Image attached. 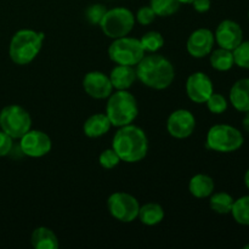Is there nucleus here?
I'll return each instance as SVG.
<instances>
[{
  "label": "nucleus",
  "instance_id": "nucleus-13",
  "mask_svg": "<svg viewBox=\"0 0 249 249\" xmlns=\"http://www.w3.org/2000/svg\"><path fill=\"white\" fill-rule=\"evenodd\" d=\"M83 88L90 97L96 100L108 99L113 91L109 77L100 71L88 72L83 78Z\"/></svg>",
  "mask_w": 249,
  "mask_h": 249
},
{
  "label": "nucleus",
  "instance_id": "nucleus-28",
  "mask_svg": "<svg viewBox=\"0 0 249 249\" xmlns=\"http://www.w3.org/2000/svg\"><path fill=\"white\" fill-rule=\"evenodd\" d=\"M206 105L209 111L214 114H221L228 109V100L225 99V96H223L221 94H215V92L209 96V99L206 101Z\"/></svg>",
  "mask_w": 249,
  "mask_h": 249
},
{
  "label": "nucleus",
  "instance_id": "nucleus-15",
  "mask_svg": "<svg viewBox=\"0 0 249 249\" xmlns=\"http://www.w3.org/2000/svg\"><path fill=\"white\" fill-rule=\"evenodd\" d=\"M215 43L214 33L208 28H198L190 34L186 43L187 53L195 58H202L212 53Z\"/></svg>",
  "mask_w": 249,
  "mask_h": 249
},
{
  "label": "nucleus",
  "instance_id": "nucleus-14",
  "mask_svg": "<svg viewBox=\"0 0 249 249\" xmlns=\"http://www.w3.org/2000/svg\"><path fill=\"white\" fill-rule=\"evenodd\" d=\"M214 38L220 48L232 51L243 41V31L237 22L224 19L216 27Z\"/></svg>",
  "mask_w": 249,
  "mask_h": 249
},
{
  "label": "nucleus",
  "instance_id": "nucleus-4",
  "mask_svg": "<svg viewBox=\"0 0 249 249\" xmlns=\"http://www.w3.org/2000/svg\"><path fill=\"white\" fill-rule=\"evenodd\" d=\"M139 114V106L135 96L128 90H117L108 96L106 105V116L112 126H121L131 124Z\"/></svg>",
  "mask_w": 249,
  "mask_h": 249
},
{
  "label": "nucleus",
  "instance_id": "nucleus-19",
  "mask_svg": "<svg viewBox=\"0 0 249 249\" xmlns=\"http://www.w3.org/2000/svg\"><path fill=\"white\" fill-rule=\"evenodd\" d=\"M31 242L36 249H58L60 247L56 233L46 226H39L32 232Z\"/></svg>",
  "mask_w": 249,
  "mask_h": 249
},
{
  "label": "nucleus",
  "instance_id": "nucleus-5",
  "mask_svg": "<svg viewBox=\"0 0 249 249\" xmlns=\"http://www.w3.org/2000/svg\"><path fill=\"white\" fill-rule=\"evenodd\" d=\"M245 142L243 134L229 124H216L207 133L206 145L209 150L221 153L235 152Z\"/></svg>",
  "mask_w": 249,
  "mask_h": 249
},
{
  "label": "nucleus",
  "instance_id": "nucleus-18",
  "mask_svg": "<svg viewBox=\"0 0 249 249\" xmlns=\"http://www.w3.org/2000/svg\"><path fill=\"white\" fill-rule=\"evenodd\" d=\"M230 102L237 111L249 112V78L237 80L230 90Z\"/></svg>",
  "mask_w": 249,
  "mask_h": 249
},
{
  "label": "nucleus",
  "instance_id": "nucleus-35",
  "mask_svg": "<svg viewBox=\"0 0 249 249\" xmlns=\"http://www.w3.org/2000/svg\"><path fill=\"white\" fill-rule=\"evenodd\" d=\"M245 184H246V186H247V189L249 190V169L246 172V174H245Z\"/></svg>",
  "mask_w": 249,
  "mask_h": 249
},
{
  "label": "nucleus",
  "instance_id": "nucleus-17",
  "mask_svg": "<svg viewBox=\"0 0 249 249\" xmlns=\"http://www.w3.org/2000/svg\"><path fill=\"white\" fill-rule=\"evenodd\" d=\"M111 126L112 124L106 113H95L85 121L83 133L90 139H97L108 133Z\"/></svg>",
  "mask_w": 249,
  "mask_h": 249
},
{
  "label": "nucleus",
  "instance_id": "nucleus-24",
  "mask_svg": "<svg viewBox=\"0 0 249 249\" xmlns=\"http://www.w3.org/2000/svg\"><path fill=\"white\" fill-rule=\"evenodd\" d=\"M150 6L158 17H169L179 11V0H150Z\"/></svg>",
  "mask_w": 249,
  "mask_h": 249
},
{
  "label": "nucleus",
  "instance_id": "nucleus-7",
  "mask_svg": "<svg viewBox=\"0 0 249 249\" xmlns=\"http://www.w3.org/2000/svg\"><path fill=\"white\" fill-rule=\"evenodd\" d=\"M140 39L131 36H122L113 39L108 48V57L116 65H124L135 67L145 56Z\"/></svg>",
  "mask_w": 249,
  "mask_h": 249
},
{
  "label": "nucleus",
  "instance_id": "nucleus-25",
  "mask_svg": "<svg viewBox=\"0 0 249 249\" xmlns=\"http://www.w3.org/2000/svg\"><path fill=\"white\" fill-rule=\"evenodd\" d=\"M231 214L236 223L240 225L249 226V195L240 197L233 202Z\"/></svg>",
  "mask_w": 249,
  "mask_h": 249
},
{
  "label": "nucleus",
  "instance_id": "nucleus-31",
  "mask_svg": "<svg viewBox=\"0 0 249 249\" xmlns=\"http://www.w3.org/2000/svg\"><path fill=\"white\" fill-rule=\"evenodd\" d=\"M156 14L152 10V7L148 5V6H142L138 10L135 15V19L142 26H148V24L152 23L156 19Z\"/></svg>",
  "mask_w": 249,
  "mask_h": 249
},
{
  "label": "nucleus",
  "instance_id": "nucleus-3",
  "mask_svg": "<svg viewBox=\"0 0 249 249\" xmlns=\"http://www.w3.org/2000/svg\"><path fill=\"white\" fill-rule=\"evenodd\" d=\"M45 36L33 29H19L12 36L9 46L10 58L18 66L31 63L39 55Z\"/></svg>",
  "mask_w": 249,
  "mask_h": 249
},
{
  "label": "nucleus",
  "instance_id": "nucleus-8",
  "mask_svg": "<svg viewBox=\"0 0 249 249\" xmlns=\"http://www.w3.org/2000/svg\"><path fill=\"white\" fill-rule=\"evenodd\" d=\"M0 129L12 139H21L32 129L31 114L18 105H9L0 111Z\"/></svg>",
  "mask_w": 249,
  "mask_h": 249
},
{
  "label": "nucleus",
  "instance_id": "nucleus-37",
  "mask_svg": "<svg viewBox=\"0 0 249 249\" xmlns=\"http://www.w3.org/2000/svg\"><path fill=\"white\" fill-rule=\"evenodd\" d=\"M243 248H245V249H249V243H248V245H246Z\"/></svg>",
  "mask_w": 249,
  "mask_h": 249
},
{
  "label": "nucleus",
  "instance_id": "nucleus-38",
  "mask_svg": "<svg viewBox=\"0 0 249 249\" xmlns=\"http://www.w3.org/2000/svg\"><path fill=\"white\" fill-rule=\"evenodd\" d=\"M248 18H249V11H248Z\"/></svg>",
  "mask_w": 249,
  "mask_h": 249
},
{
  "label": "nucleus",
  "instance_id": "nucleus-22",
  "mask_svg": "<svg viewBox=\"0 0 249 249\" xmlns=\"http://www.w3.org/2000/svg\"><path fill=\"white\" fill-rule=\"evenodd\" d=\"M211 65L212 67L219 72H226L230 71L235 66V60H233V53L228 49L219 48L216 50L212 51L211 53Z\"/></svg>",
  "mask_w": 249,
  "mask_h": 249
},
{
  "label": "nucleus",
  "instance_id": "nucleus-26",
  "mask_svg": "<svg viewBox=\"0 0 249 249\" xmlns=\"http://www.w3.org/2000/svg\"><path fill=\"white\" fill-rule=\"evenodd\" d=\"M140 43L145 53H157L164 45V38L160 32L150 31L140 38Z\"/></svg>",
  "mask_w": 249,
  "mask_h": 249
},
{
  "label": "nucleus",
  "instance_id": "nucleus-27",
  "mask_svg": "<svg viewBox=\"0 0 249 249\" xmlns=\"http://www.w3.org/2000/svg\"><path fill=\"white\" fill-rule=\"evenodd\" d=\"M235 65L245 70H249V40L242 41L235 50H232Z\"/></svg>",
  "mask_w": 249,
  "mask_h": 249
},
{
  "label": "nucleus",
  "instance_id": "nucleus-6",
  "mask_svg": "<svg viewBox=\"0 0 249 249\" xmlns=\"http://www.w3.org/2000/svg\"><path fill=\"white\" fill-rule=\"evenodd\" d=\"M135 16L129 9L123 6L107 10L100 22V28L106 36L111 39L125 36L135 26Z\"/></svg>",
  "mask_w": 249,
  "mask_h": 249
},
{
  "label": "nucleus",
  "instance_id": "nucleus-20",
  "mask_svg": "<svg viewBox=\"0 0 249 249\" xmlns=\"http://www.w3.org/2000/svg\"><path fill=\"white\" fill-rule=\"evenodd\" d=\"M214 180L207 174H196L190 179L189 191L196 198H207L214 192Z\"/></svg>",
  "mask_w": 249,
  "mask_h": 249
},
{
  "label": "nucleus",
  "instance_id": "nucleus-30",
  "mask_svg": "<svg viewBox=\"0 0 249 249\" xmlns=\"http://www.w3.org/2000/svg\"><path fill=\"white\" fill-rule=\"evenodd\" d=\"M107 9L105 5L102 4H92L85 10V17H87L88 22L92 26H99L100 22H101L102 17L106 14Z\"/></svg>",
  "mask_w": 249,
  "mask_h": 249
},
{
  "label": "nucleus",
  "instance_id": "nucleus-32",
  "mask_svg": "<svg viewBox=\"0 0 249 249\" xmlns=\"http://www.w3.org/2000/svg\"><path fill=\"white\" fill-rule=\"evenodd\" d=\"M14 139L2 130H0V157H5L11 152L12 147H14Z\"/></svg>",
  "mask_w": 249,
  "mask_h": 249
},
{
  "label": "nucleus",
  "instance_id": "nucleus-34",
  "mask_svg": "<svg viewBox=\"0 0 249 249\" xmlns=\"http://www.w3.org/2000/svg\"><path fill=\"white\" fill-rule=\"evenodd\" d=\"M242 124H243V128H245V130L249 134V112H246V116L243 117Z\"/></svg>",
  "mask_w": 249,
  "mask_h": 249
},
{
  "label": "nucleus",
  "instance_id": "nucleus-16",
  "mask_svg": "<svg viewBox=\"0 0 249 249\" xmlns=\"http://www.w3.org/2000/svg\"><path fill=\"white\" fill-rule=\"evenodd\" d=\"M108 77L113 89L117 90H128L129 88L133 87L135 80L138 79L136 78L135 67L124 65H117L111 71Z\"/></svg>",
  "mask_w": 249,
  "mask_h": 249
},
{
  "label": "nucleus",
  "instance_id": "nucleus-2",
  "mask_svg": "<svg viewBox=\"0 0 249 249\" xmlns=\"http://www.w3.org/2000/svg\"><path fill=\"white\" fill-rule=\"evenodd\" d=\"M112 148L119 156L122 162L138 163L148 152V139L140 126L133 123L121 126L113 136Z\"/></svg>",
  "mask_w": 249,
  "mask_h": 249
},
{
  "label": "nucleus",
  "instance_id": "nucleus-23",
  "mask_svg": "<svg viewBox=\"0 0 249 249\" xmlns=\"http://www.w3.org/2000/svg\"><path fill=\"white\" fill-rule=\"evenodd\" d=\"M211 199H209V206H211L212 211L215 212L216 214H230L231 209L233 206V197L229 195L228 192H216V194H212Z\"/></svg>",
  "mask_w": 249,
  "mask_h": 249
},
{
  "label": "nucleus",
  "instance_id": "nucleus-33",
  "mask_svg": "<svg viewBox=\"0 0 249 249\" xmlns=\"http://www.w3.org/2000/svg\"><path fill=\"white\" fill-rule=\"evenodd\" d=\"M191 4L194 6V9L197 12H199V14H204V12L209 11V9L212 6L211 0H194Z\"/></svg>",
  "mask_w": 249,
  "mask_h": 249
},
{
  "label": "nucleus",
  "instance_id": "nucleus-9",
  "mask_svg": "<svg viewBox=\"0 0 249 249\" xmlns=\"http://www.w3.org/2000/svg\"><path fill=\"white\" fill-rule=\"evenodd\" d=\"M109 214L121 223H133L139 215V201L128 192H114L107 199Z\"/></svg>",
  "mask_w": 249,
  "mask_h": 249
},
{
  "label": "nucleus",
  "instance_id": "nucleus-10",
  "mask_svg": "<svg viewBox=\"0 0 249 249\" xmlns=\"http://www.w3.org/2000/svg\"><path fill=\"white\" fill-rule=\"evenodd\" d=\"M53 148L51 139L41 130H28L19 139V151L31 158H41Z\"/></svg>",
  "mask_w": 249,
  "mask_h": 249
},
{
  "label": "nucleus",
  "instance_id": "nucleus-36",
  "mask_svg": "<svg viewBox=\"0 0 249 249\" xmlns=\"http://www.w3.org/2000/svg\"><path fill=\"white\" fill-rule=\"evenodd\" d=\"M179 1H180V4H191L194 0H179Z\"/></svg>",
  "mask_w": 249,
  "mask_h": 249
},
{
  "label": "nucleus",
  "instance_id": "nucleus-29",
  "mask_svg": "<svg viewBox=\"0 0 249 249\" xmlns=\"http://www.w3.org/2000/svg\"><path fill=\"white\" fill-rule=\"evenodd\" d=\"M121 158L113 148L104 150L99 156V163L104 169H113L121 163Z\"/></svg>",
  "mask_w": 249,
  "mask_h": 249
},
{
  "label": "nucleus",
  "instance_id": "nucleus-1",
  "mask_svg": "<svg viewBox=\"0 0 249 249\" xmlns=\"http://www.w3.org/2000/svg\"><path fill=\"white\" fill-rule=\"evenodd\" d=\"M136 78L146 87L155 90H164L172 85L175 78L173 63L157 53L145 55L135 66Z\"/></svg>",
  "mask_w": 249,
  "mask_h": 249
},
{
  "label": "nucleus",
  "instance_id": "nucleus-12",
  "mask_svg": "<svg viewBox=\"0 0 249 249\" xmlns=\"http://www.w3.org/2000/svg\"><path fill=\"white\" fill-rule=\"evenodd\" d=\"M214 92V85L211 78L203 72H195L186 80V94L195 104H206Z\"/></svg>",
  "mask_w": 249,
  "mask_h": 249
},
{
  "label": "nucleus",
  "instance_id": "nucleus-21",
  "mask_svg": "<svg viewBox=\"0 0 249 249\" xmlns=\"http://www.w3.org/2000/svg\"><path fill=\"white\" fill-rule=\"evenodd\" d=\"M164 209L160 204L153 203H146L143 206H140L139 209L138 218L140 219L141 223L146 226H156L160 223H162L164 219Z\"/></svg>",
  "mask_w": 249,
  "mask_h": 249
},
{
  "label": "nucleus",
  "instance_id": "nucleus-11",
  "mask_svg": "<svg viewBox=\"0 0 249 249\" xmlns=\"http://www.w3.org/2000/svg\"><path fill=\"white\" fill-rule=\"evenodd\" d=\"M195 128H196V118L189 109H177L168 117L167 130L173 138L187 139L194 134Z\"/></svg>",
  "mask_w": 249,
  "mask_h": 249
}]
</instances>
